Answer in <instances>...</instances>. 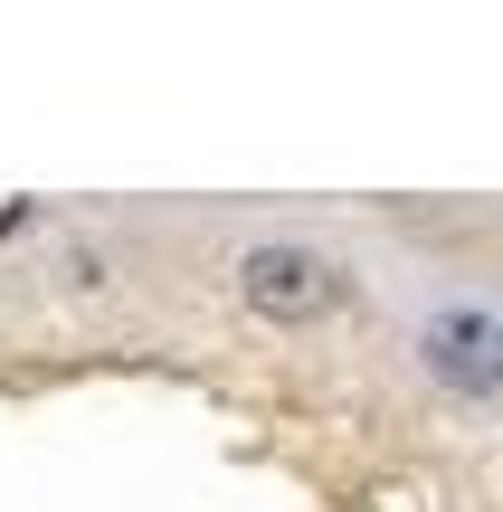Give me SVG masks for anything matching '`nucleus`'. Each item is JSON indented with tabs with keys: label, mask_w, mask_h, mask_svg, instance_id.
Masks as SVG:
<instances>
[{
	"label": "nucleus",
	"mask_w": 503,
	"mask_h": 512,
	"mask_svg": "<svg viewBox=\"0 0 503 512\" xmlns=\"http://www.w3.org/2000/svg\"><path fill=\"white\" fill-rule=\"evenodd\" d=\"M238 294L266 323H314V313L342 304V266L314 256V247H247L238 256Z\"/></svg>",
	"instance_id": "obj_1"
},
{
	"label": "nucleus",
	"mask_w": 503,
	"mask_h": 512,
	"mask_svg": "<svg viewBox=\"0 0 503 512\" xmlns=\"http://www.w3.org/2000/svg\"><path fill=\"white\" fill-rule=\"evenodd\" d=\"M418 351H428V370L447 389H466V399H494L503 389V323L494 313H466V304L437 313V323L418 332Z\"/></svg>",
	"instance_id": "obj_2"
}]
</instances>
